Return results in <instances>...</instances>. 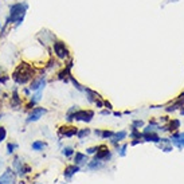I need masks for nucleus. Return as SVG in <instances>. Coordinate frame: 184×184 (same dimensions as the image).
Segmentation results:
<instances>
[{
  "label": "nucleus",
  "instance_id": "obj_1",
  "mask_svg": "<svg viewBox=\"0 0 184 184\" xmlns=\"http://www.w3.org/2000/svg\"><path fill=\"white\" fill-rule=\"evenodd\" d=\"M27 11H28V3L26 0L12 3L11 6H9V12H8V16L6 18V23H4L2 27L6 30H8L9 26H12L15 30L19 28L22 26L24 18H26Z\"/></svg>",
  "mask_w": 184,
  "mask_h": 184
},
{
  "label": "nucleus",
  "instance_id": "obj_2",
  "mask_svg": "<svg viewBox=\"0 0 184 184\" xmlns=\"http://www.w3.org/2000/svg\"><path fill=\"white\" fill-rule=\"evenodd\" d=\"M36 75V70L32 64H30L27 62H20L15 67V70L11 74V78L14 79V82L16 85H26L30 83Z\"/></svg>",
  "mask_w": 184,
  "mask_h": 184
},
{
  "label": "nucleus",
  "instance_id": "obj_3",
  "mask_svg": "<svg viewBox=\"0 0 184 184\" xmlns=\"http://www.w3.org/2000/svg\"><path fill=\"white\" fill-rule=\"evenodd\" d=\"M51 47H53L54 55H55L58 59H61V61H67V59H70V57H71L70 50H69L67 44L63 41L57 39V41H54V43L51 44Z\"/></svg>",
  "mask_w": 184,
  "mask_h": 184
},
{
  "label": "nucleus",
  "instance_id": "obj_4",
  "mask_svg": "<svg viewBox=\"0 0 184 184\" xmlns=\"http://www.w3.org/2000/svg\"><path fill=\"white\" fill-rule=\"evenodd\" d=\"M94 117V112L93 110H78L74 112V113H67L66 116V120L70 122V121H83V122H90Z\"/></svg>",
  "mask_w": 184,
  "mask_h": 184
},
{
  "label": "nucleus",
  "instance_id": "obj_5",
  "mask_svg": "<svg viewBox=\"0 0 184 184\" xmlns=\"http://www.w3.org/2000/svg\"><path fill=\"white\" fill-rule=\"evenodd\" d=\"M46 83H47V77L44 75V74H42V75L35 77L31 82H30L28 89H30V90H31L32 93H34V92H38V90H43L44 86H46Z\"/></svg>",
  "mask_w": 184,
  "mask_h": 184
},
{
  "label": "nucleus",
  "instance_id": "obj_6",
  "mask_svg": "<svg viewBox=\"0 0 184 184\" xmlns=\"http://www.w3.org/2000/svg\"><path fill=\"white\" fill-rule=\"evenodd\" d=\"M47 113V109L46 108H42V106H35V108H32L31 109V112H30L28 114V117H27V122H36L39 121L41 118L44 116V114Z\"/></svg>",
  "mask_w": 184,
  "mask_h": 184
},
{
  "label": "nucleus",
  "instance_id": "obj_7",
  "mask_svg": "<svg viewBox=\"0 0 184 184\" xmlns=\"http://www.w3.org/2000/svg\"><path fill=\"white\" fill-rule=\"evenodd\" d=\"M36 39L39 41V43L42 44H46V43H54V41H57V36L54 35L53 32L47 31V30H42L36 34Z\"/></svg>",
  "mask_w": 184,
  "mask_h": 184
},
{
  "label": "nucleus",
  "instance_id": "obj_8",
  "mask_svg": "<svg viewBox=\"0 0 184 184\" xmlns=\"http://www.w3.org/2000/svg\"><path fill=\"white\" fill-rule=\"evenodd\" d=\"M15 183V173L11 168H7L6 172L0 176V184H14Z\"/></svg>",
  "mask_w": 184,
  "mask_h": 184
},
{
  "label": "nucleus",
  "instance_id": "obj_9",
  "mask_svg": "<svg viewBox=\"0 0 184 184\" xmlns=\"http://www.w3.org/2000/svg\"><path fill=\"white\" fill-rule=\"evenodd\" d=\"M108 159H110V151L105 147H98L97 149V155H96V160H108Z\"/></svg>",
  "mask_w": 184,
  "mask_h": 184
},
{
  "label": "nucleus",
  "instance_id": "obj_10",
  "mask_svg": "<svg viewBox=\"0 0 184 184\" xmlns=\"http://www.w3.org/2000/svg\"><path fill=\"white\" fill-rule=\"evenodd\" d=\"M78 132V128L75 126H62L61 129H59V135H61V137H73L75 136Z\"/></svg>",
  "mask_w": 184,
  "mask_h": 184
},
{
  "label": "nucleus",
  "instance_id": "obj_11",
  "mask_svg": "<svg viewBox=\"0 0 184 184\" xmlns=\"http://www.w3.org/2000/svg\"><path fill=\"white\" fill-rule=\"evenodd\" d=\"M11 106L14 109H19V106H22V98L19 96L16 87H14L12 94H11Z\"/></svg>",
  "mask_w": 184,
  "mask_h": 184
},
{
  "label": "nucleus",
  "instance_id": "obj_12",
  "mask_svg": "<svg viewBox=\"0 0 184 184\" xmlns=\"http://www.w3.org/2000/svg\"><path fill=\"white\" fill-rule=\"evenodd\" d=\"M78 171H79V165H69L66 170H64L63 175H64V177H66V179H70L74 173L78 172Z\"/></svg>",
  "mask_w": 184,
  "mask_h": 184
},
{
  "label": "nucleus",
  "instance_id": "obj_13",
  "mask_svg": "<svg viewBox=\"0 0 184 184\" xmlns=\"http://www.w3.org/2000/svg\"><path fill=\"white\" fill-rule=\"evenodd\" d=\"M47 147V144L44 142V141H42V140H36V141H34L32 142V145H31V148L34 149V151H36V152H41V151H43L44 148Z\"/></svg>",
  "mask_w": 184,
  "mask_h": 184
},
{
  "label": "nucleus",
  "instance_id": "obj_14",
  "mask_svg": "<svg viewBox=\"0 0 184 184\" xmlns=\"http://www.w3.org/2000/svg\"><path fill=\"white\" fill-rule=\"evenodd\" d=\"M74 161H75V165H81L85 161H87V156L83 155L81 152H75V157H74Z\"/></svg>",
  "mask_w": 184,
  "mask_h": 184
},
{
  "label": "nucleus",
  "instance_id": "obj_15",
  "mask_svg": "<svg viewBox=\"0 0 184 184\" xmlns=\"http://www.w3.org/2000/svg\"><path fill=\"white\" fill-rule=\"evenodd\" d=\"M128 136V133L125 132V131H121V132H117V133H114V136L112 137V142H114L116 144L117 141H121V140H124Z\"/></svg>",
  "mask_w": 184,
  "mask_h": 184
},
{
  "label": "nucleus",
  "instance_id": "obj_16",
  "mask_svg": "<svg viewBox=\"0 0 184 184\" xmlns=\"http://www.w3.org/2000/svg\"><path fill=\"white\" fill-rule=\"evenodd\" d=\"M142 137L145 138L147 141H155V142H159V141H160V137H159L157 135H155L153 132H151V133H144Z\"/></svg>",
  "mask_w": 184,
  "mask_h": 184
},
{
  "label": "nucleus",
  "instance_id": "obj_17",
  "mask_svg": "<svg viewBox=\"0 0 184 184\" xmlns=\"http://www.w3.org/2000/svg\"><path fill=\"white\" fill-rule=\"evenodd\" d=\"M90 135V129H81L79 131L78 129V132H77V136H78V138H83V137H86V136H89Z\"/></svg>",
  "mask_w": 184,
  "mask_h": 184
},
{
  "label": "nucleus",
  "instance_id": "obj_18",
  "mask_svg": "<svg viewBox=\"0 0 184 184\" xmlns=\"http://www.w3.org/2000/svg\"><path fill=\"white\" fill-rule=\"evenodd\" d=\"M113 136H114V132L113 131H108V129L102 131L101 135H99V137H102V138H112Z\"/></svg>",
  "mask_w": 184,
  "mask_h": 184
},
{
  "label": "nucleus",
  "instance_id": "obj_19",
  "mask_svg": "<svg viewBox=\"0 0 184 184\" xmlns=\"http://www.w3.org/2000/svg\"><path fill=\"white\" fill-rule=\"evenodd\" d=\"M101 167H102L101 160H94L89 164V168H90V170H96V168H101Z\"/></svg>",
  "mask_w": 184,
  "mask_h": 184
},
{
  "label": "nucleus",
  "instance_id": "obj_20",
  "mask_svg": "<svg viewBox=\"0 0 184 184\" xmlns=\"http://www.w3.org/2000/svg\"><path fill=\"white\" fill-rule=\"evenodd\" d=\"M19 145H18V144L16 142H8L7 144V152L8 153H14V151H15V149H16Z\"/></svg>",
  "mask_w": 184,
  "mask_h": 184
},
{
  "label": "nucleus",
  "instance_id": "obj_21",
  "mask_svg": "<svg viewBox=\"0 0 184 184\" xmlns=\"http://www.w3.org/2000/svg\"><path fill=\"white\" fill-rule=\"evenodd\" d=\"M62 153H63V155L66 156V157H70V156L73 155V153H74V149H73L71 147H66V148H63Z\"/></svg>",
  "mask_w": 184,
  "mask_h": 184
},
{
  "label": "nucleus",
  "instance_id": "obj_22",
  "mask_svg": "<svg viewBox=\"0 0 184 184\" xmlns=\"http://www.w3.org/2000/svg\"><path fill=\"white\" fill-rule=\"evenodd\" d=\"M7 137V131L4 126H0V142H3Z\"/></svg>",
  "mask_w": 184,
  "mask_h": 184
},
{
  "label": "nucleus",
  "instance_id": "obj_23",
  "mask_svg": "<svg viewBox=\"0 0 184 184\" xmlns=\"http://www.w3.org/2000/svg\"><path fill=\"white\" fill-rule=\"evenodd\" d=\"M8 79H9V75H6V74H4V75H0V83H2V85H4V83L8 81Z\"/></svg>",
  "mask_w": 184,
  "mask_h": 184
},
{
  "label": "nucleus",
  "instance_id": "obj_24",
  "mask_svg": "<svg viewBox=\"0 0 184 184\" xmlns=\"http://www.w3.org/2000/svg\"><path fill=\"white\" fill-rule=\"evenodd\" d=\"M138 126H142V121H133L132 128H138Z\"/></svg>",
  "mask_w": 184,
  "mask_h": 184
},
{
  "label": "nucleus",
  "instance_id": "obj_25",
  "mask_svg": "<svg viewBox=\"0 0 184 184\" xmlns=\"http://www.w3.org/2000/svg\"><path fill=\"white\" fill-rule=\"evenodd\" d=\"M23 93H24V96H26V97L31 96V90H30V89H23Z\"/></svg>",
  "mask_w": 184,
  "mask_h": 184
},
{
  "label": "nucleus",
  "instance_id": "obj_26",
  "mask_svg": "<svg viewBox=\"0 0 184 184\" xmlns=\"http://www.w3.org/2000/svg\"><path fill=\"white\" fill-rule=\"evenodd\" d=\"M97 149H98V147H94V148H89V149H87V153H96V152H97Z\"/></svg>",
  "mask_w": 184,
  "mask_h": 184
},
{
  "label": "nucleus",
  "instance_id": "obj_27",
  "mask_svg": "<svg viewBox=\"0 0 184 184\" xmlns=\"http://www.w3.org/2000/svg\"><path fill=\"white\" fill-rule=\"evenodd\" d=\"M125 151H126V145H124L121 148V152H120V156H125Z\"/></svg>",
  "mask_w": 184,
  "mask_h": 184
},
{
  "label": "nucleus",
  "instance_id": "obj_28",
  "mask_svg": "<svg viewBox=\"0 0 184 184\" xmlns=\"http://www.w3.org/2000/svg\"><path fill=\"white\" fill-rule=\"evenodd\" d=\"M103 105H105V106H108V109H112V105H110V103H109L108 101H105V102H103Z\"/></svg>",
  "mask_w": 184,
  "mask_h": 184
},
{
  "label": "nucleus",
  "instance_id": "obj_29",
  "mask_svg": "<svg viewBox=\"0 0 184 184\" xmlns=\"http://www.w3.org/2000/svg\"><path fill=\"white\" fill-rule=\"evenodd\" d=\"M102 114H103V116H106V114H109V110H103Z\"/></svg>",
  "mask_w": 184,
  "mask_h": 184
},
{
  "label": "nucleus",
  "instance_id": "obj_30",
  "mask_svg": "<svg viewBox=\"0 0 184 184\" xmlns=\"http://www.w3.org/2000/svg\"><path fill=\"white\" fill-rule=\"evenodd\" d=\"M2 26H3V24H2V23H0V28H2Z\"/></svg>",
  "mask_w": 184,
  "mask_h": 184
},
{
  "label": "nucleus",
  "instance_id": "obj_31",
  "mask_svg": "<svg viewBox=\"0 0 184 184\" xmlns=\"http://www.w3.org/2000/svg\"><path fill=\"white\" fill-rule=\"evenodd\" d=\"M36 184H41V183H36Z\"/></svg>",
  "mask_w": 184,
  "mask_h": 184
}]
</instances>
